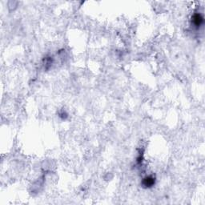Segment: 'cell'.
Segmentation results:
<instances>
[{
	"mask_svg": "<svg viewBox=\"0 0 205 205\" xmlns=\"http://www.w3.org/2000/svg\"><path fill=\"white\" fill-rule=\"evenodd\" d=\"M203 18L200 14H195L192 17V23H193L195 27H199L203 24Z\"/></svg>",
	"mask_w": 205,
	"mask_h": 205,
	"instance_id": "1",
	"label": "cell"
},
{
	"mask_svg": "<svg viewBox=\"0 0 205 205\" xmlns=\"http://www.w3.org/2000/svg\"><path fill=\"white\" fill-rule=\"evenodd\" d=\"M155 182V180L154 177L152 176H147L143 180V182H142V184L143 185V187H145V188H151L152 186H154Z\"/></svg>",
	"mask_w": 205,
	"mask_h": 205,
	"instance_id": "2",
	"label": "cell"
}]
</instances>
